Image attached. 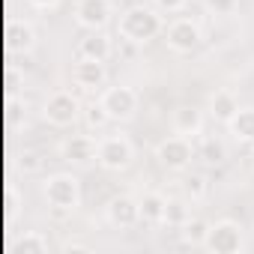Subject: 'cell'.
<instances>
[{
  "label": "cell",
  "mask_w": 254,
  "mask_h": 254,
  "mask_svg": "<svg viewBox=\"0 0 254 254\" xmlns=\"http://www.w3.org/2000/svg\"><path fill=\"white\" fill-rule=\"evenodd\" d=\"M117 33L132 45H147L159 33H165V24H162V15L150 6H129L117 21Z\"/></svg>",
  "instance_id": "cell-1"
},
{
  "label": "cell",
  "mask_w": 254,
  "mask_h": 254,
  "mask_svg": "<svg viewBox=\"0 0 254 254\" xmlns=\"http://www.w3.org/2000/svg\"><path fill=\"white\" fill-rule=\"evenodd\" d=\"M42 197L54 212H75L81 206V183L75 174H51L42 183Z\"/></svg>",
  "instance_id": "cell-2"
},
{
  "label": "cell",
  "mask_w": 254,
  "mask_h": 254,
  "mask_svg": "<svg viewBox=\"0 0 254 254\" xmlns=\"http://www.w3.org/2000/svg\"><path fill=\"white\" fill-rule=\"evenodd\" d=\"M81 114H84V108H81V102H78L69 90L51 93V96L45 99V105H42L45 123H48V126H57V129H66V126H72Z\"/></svg>",
  "instance_id": "cell-3"
},
{
  "label": "cell",
  "mask_w": 254,
  "mask_h": 254,
  "mask_svg": "<svg viewBox=\"0 0 254 254\" xmlns=\"http://www.w3.org/2000/svg\"><path fill=\"white\" fill-rule=\"evenodd\" d=\"M99 102H102V108L108 111V117L114 123H126V120H132L138 114V93L132 87H126V84L105 87Z\"/></svg>",
  "instance_id": "cell-4"
},
{
  "label": "cell",
  "mask_w": 254,
  "mask_h": 254,
  "mask_svg": "<svg viewBox=\"0 0 254 254\" xmlns=\"http://www.w3.org/2000/svg\"><path fill=\"white\" fill-rule=\"evenodd\" d=\"M135 159V147L126 135H108L99 141V153H96V162L105 168V171H126Z\"/></svg>",
  "instance_id": "cell-5"
},
{
  "label": "cell",
  "mask_w": 254,
  "mask_h": 254,
  "mask_svg": "<svg viewBox=\"0 0 254 254\" xmlns=\"http://www.w3.org/2000/svg\"><path fill=\"white\" fill-rule=\"evenodd\" d=\"M203 248L212 251V254H236V251H242V248H245L242 227H239L236 221H230V218L215 221V224L209 227V233H206Z\"/></svg>",
  "instance_id": "cell-6"
},
{
  "label": "cell",
  "mask_w": 254,
  "mask_h": 254,
  "mask_svg": "<svg viewBox=\"0 0 254 254\" xmlns=\"http://www.w3.org/2000/svg\"><path fill=\"white\" fill-rule=\"evenodd\" d=\"M194 156L197 153L191 147V138H183V135H171L156 147V159L165 171H189Z\"/></svg>",
  "instance_id": "cell-7"
},
{
  "label": "cell",
  "mask_w": 254,
  "mask_h": 254,
  "mask_svg": "<svg viewBox=\"0 0 254 254\" xmlns=\"http://www.w3.org/2000/svg\"><path fill=\"white\" fill-rule=\"evenodd\" d=\"M165 42L171 51L177 54H191L200 42H203V33H200V24L191 21V18H177L165 27Z\"/></svg>",
  "instance_id": "cell-8"
},
{
  "label": "cell",
  "mask_w": 254,
  "mask_h": 254,
  "mask_svg": "<svg viewBox=\"0 0 254 254\" xmlns=\"http://www.w3.org/2000/svg\"><path fill=\"white\" fill-rule=\"evenodd\" d=\"M108 212V221L120 230H129L141 221V197H132V194H117L108 200L105 206Z\"/></svg>",
  "instance_id": "cell-9"
},
{
  "label": "cell",
  "mask_w": 254,
  "mask_h": 254,
  "mask_svg": "<svg viewBox=\"0 0 254 254\" xmlns=\"http://www.w3.org/2000/svg\"><path fill=\"white\" fill-rule=\"evenodd\" d=\"M111 15H114L111 0H78L75 6V21L84 30H105Z\"/></svg>",
  "instance_id": "cell-10"
},
{
  "label": "cell",
  "mask_w": 254,
  "mask_h": 254,
  "mask_svg": "<svg viewBox=\"0 0 254 254\" xmlns=\"http://www.w3.org/2000/svg\"><path fill=\"white\" fill-rule=\"evenodd\" d=\"M72 81L81 90H102L108 84V69L102 60H90V57H78V63L72 66Z\"/></svg>",
  "instance_id": "cell-11"
},
{
  "label": "cell",
  "mask_w": 254,
  "mask_h": 254,
  "mask_svg": "<svg viewBox=\"0 0 254 254\" xmlns=\"http://www.w3.org/2000/svg\"><path fill=\"white\" fill-rule=\"evenodd\" d=\"M203 126H206V117L194 105H180L171 114V129H174V135H183V138H191L194 141L203 132Z\"/></svg>",
  "instance_id": "cell-12"
},
{
  "label": "cell",
  "mask_w": 254,
  "mask_h": 254,
  "mask_svg": "<svg viewBox=\"0 0 254 254\" xmlns=\"http://www.w3.org/2000/svg\"><path fill=\"white\" fill-rule=\"evenodd\" d=\"M96 153H99V144L90 135H72L60 144L63 162H72V165H90L96 162Z\"/></svg>",
  "instance_id": "cell-13"
},
{
  "label": "cell",
  "mask_w": 254,
  "mask_h": 254,
  "mask_svg": "<svg viewBox=\"0 0 254 254\" xmlns=\"http://www.w3.org/2000/svg\"><path fill=\"white\" fill-rule=\"evenodd\" d=\"M114 54V45H111V36L105 30H87V36L78 42V57H90V60H108Z\"/></svg>",
  "instance_id": "cell-14"
},
{
  "label": "cell",
  "mask_w": 254,
  "mask_h": 254,
  "mask_svg": "<svg viewBox=\"0 0 254 254\" xmlns=\"http://www.w3.org/2000/svg\"><path fill=\"white\" fill-rule=\"evenodd\" d=\"M242 105H239V99L230 93V90H215L212 96H209V117L215 120V123H230L233 117H236V111H239Z\"/></svg>",
  "instance_id": "cell-15"
},
{
  "label": "cell",
  "mask_w": 254,
  "mask_h": 254,
  "mask_svg": "<svg viewBox=\"0 0 254 254\" xmlns=\"http://www.w3.org/2000/svg\"><path fill=\"white\" fill-rule=\"evenodd\" d=\"M227 132L239 144H254V108L251 105H242L236 111V117L227 123Z\"/></svg>",
  "instance_id": "cell-16"
},
{
  "label": "cell",
  "mask_w": 254,
  "mask_h": 254,
  "mask_svg": "<svg viewBox=\"0 0 254 254\" xmlns=\"http://www.w3.org/2000/svg\"><path fill=\"white\" fill-rule=\"evenodd\" d=\"M165 209H168V197L162 191H147L141 197V221L144 224H165Z\"/></svg>",
  "instance_id": "cell-17"
},
{
  "label": "cell",
  "mask_w": 254,
  "mask_h": 254,
  "mask_svg": "<svg viewBox=\"0 0 254 254\" xmlns=\"http://www.w3.org/2000/svg\"><path fill=\"white\" fill-rule=\"evenodd\" d=\"M206 194H209V180H206V174L191 171V174H186V177H183V197H186V200L200 203Z\"/></svg>",
  "instance_id": "cell-18"
},
{
  "label": "cell",
  "mask_w": 254,
  "mask_h": 254,
  "mask_svg": "<svg viewBox=\"0 0 254 254\" xmlns=\"http://www.w3.org/2000/svg\"><path fill=\"white\" fill-rule=\"evenodd\" d=\"M194 153H197V159L203 165H224V159H227V147L218 138H203Z\"/></svg>",
  "instance_id": "cell-19"
},
{
  "label": "cell",
  "mask_w": 254,
  "mask_h": 254,
  "mask_svg": "<svg viewBox=\"0 0 254 254\" xmlns=\"http://www.w3.org/2000/svg\"><path fill=\"white\" fill-rule=\"evenodd\" d=\"M189 203L191 200H186V197H168V209H165V224L168 227H183L189 218H191V209H189Z\"/></svg>",
  "instance_id": "cell-20"
},
{
  "label": "cell",
  "mask_w": 254,
  "mask_h": 254,
  "mask_svg": "<svg viewBox=\"0 0 254 254\" xmlns=\"http://www.w3.org/2000/svg\"><path fill=\"white\" fill-rule=\"evenodd\" d=\"M9 39H12V48H15L18 54H27V51H33V45H36V30H33V24H27V21H15Z\"/></svg>",
  "instance_id": "cell-21"
},
{
  "label": "cell",
  "mask_w": 254,
  "mask_h": 254,
  "mask_svg": "<svg viewBox=\"0 0 254 254\" xmlns=\"http://www.w3.org/2000/svg\"><path fill=\"white\" fill-rule=\"evenodd\" d=\"M209 227H212V224H206L203 218H189V221L180 227V233H183V239H186L189 245H200V248H203Z\"/></svg>",
  "instance_id": "cell-22"
},
{
  "label": "cell",
  "mask_w": 254,
  "mask_h": 254,
  "mask_svg": "<svg viewBox=\"0 0 254 254\" xmlns=\"http://www.w3.org/2000/svg\"><path fill=\"white\" fill-rule=\"evenodd\" d=\"M15 248L24 251V254H45V251H48V239H45L39 230H27L24 236L15 239Z\"/></svg>",
  "instance_id": "cell-23"
},
{
  "label": "cell",
  "mask_w": 254,
  "mask_h": 254,
  "mask_svg": "<svg viewBox=\"0 0 254 254\" xmlns=\"http://www.w3.org/2000/svg\"><path fill=\"white\" fill-rule=\"evenodd\" d=\"M84 120H87V126H90V129H105V126L108 123H114L111 117H108V111L102 108V102H93V105H87L84 108Z\"/></svg>",
  "instance_id": "cell-24"
},
{
  "label": "cell",
  "mask_w": 254,
  "mask_h": 254,
  "mask_svg": "<svg viewBox=\"0 0 254 254\" xmlns=\"http://www.w3.org/2000/svg\"><path fill=\"white\" fill-rule=\"evenodd\" d=\"M15 168H18L21 174H36V171L42 168V159H39L36 150H21V153L15 156Z\"/></svg>",
  "instance_id": "cell-25"
},
{
  "label": "cell",
  "mask_w": 254,
  "mask_h": 254,
  "mask_svg": "<svg viewBox=\"0 0 254 254\" xmlns=\"http://www.w3.org/2000/svg\"><path fill=\"white\" fill-rule=\"evenodd\" d=\"M203 6L212 12V15H233L239 0H203Z\"/></svg>",
  "instance_id": "cell-26"
},
{
  "label": "cell",
  "mask_w": 254,
  "mask_h": 254,
  "mask_svg": "<svg viewBox=\"0 0 254 254\" xmlns=\"http://www.w3.org/2000/svg\"><path fill=\"white\" fill-rule=\"evenodd\" d=\"M153 3H156L159 9H165V12H180V9L186 6V0H153Z\"/></svg>",
  "instance_id": "cell-27"
},
{
  "label": "cell",
  "mask_w": 254,
  "mask_h": 254,
  "mask_svg": "<svg viewBox=\"0 0 254 254\" xmlns=\"http://www.w3.org/2000/svg\"><path fill=\"white\" fill-rule=\"evenodd\" d=\"M30 3L36 6V9H51V6H57L60 0H30Z\"/></svg>",
  "instance_id": "cell-28"
},
{
  "label": "cell",
  "mask_w": 254,
  "mask_h": 254,
  "mask_svg": "<svg viewBox=\"0 0 254 254\" xmlns=\"http://www.w3.org/2000/svg\"><path fill=\"white\" fill-rule=\"evenodd\" d=\"M63 251H66V254H72V251H90V248H87V245H78V242H72V245H66Z\"/></svg>",
  "instance_id": "cell-29"
},
{
  "label": "cell",
  "mask_w": 254,
  "mask_h": 254,
  "mask_svg": "<svg viewBox=\"0 0 254 254\" xmlns=\"http://www.w3.org/2000/svg\"><path fill=\"white\" fill-rule=\"evenodd\" d=\"M251 159H254V153H251Z\"/></svg>",
  "instance_id": "cell-30"
}]
</instances>
